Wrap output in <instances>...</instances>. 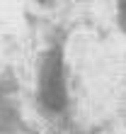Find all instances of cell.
Listing matches in <instances>:
<instances>
[{
    "instance_id": "cell-1",
    "label": "cell",
    "mask_w": 126,
    "mask_h": 134,
    "mask_svg": "<svg viewBox=\"0 0 126 134\" xmlns=\"http://www.w3.org/2000/svg\"><path fill=\"white\" fill-rule=\"evenodd\" d=\"M41 93L49 107H61L63 105V83H61V64L51 59L44 68L41 76Z\"/></svg>"
},
{
    "instance_id": "cell-2",
    "label": "cell",
    "mask_w": 126,
    "mask_h": 134,
    "mask_svg": "<svg viewBox=\"0 0 126 134\" xmlns=\"http://www.w3.org/2000/svg\"><path fill=\"white\" fill-rule=\"evenodd\" d=\"M121 12H124V22H126V0H121Z\"/></svg>"
}]
</instances>
